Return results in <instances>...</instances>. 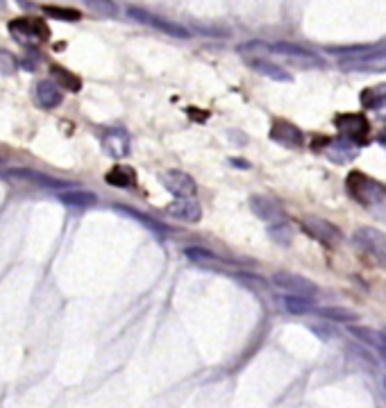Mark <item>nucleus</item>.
Instances as JSON below:
<instances>
[{"label":"nucleus","instance_id":"26","mask_svg":"<svg viewBox=\"0 0 386 408\" xmlns=\"http://www.w3.org/2000/svg\"><path fill=\"white\" fill-rule=\"evenodd\" d=\"M84 5H89L96 14H103V16L118 14V7L114 5V0H84Z\"/></svg>","mask_w":386,"mask_h":408},{"label":"nucleus","instance_id":"28","mask_svg":"<svg viewBox=\"0 0 386 408\" xmlns=\"http://www.w3.org/2000/svg\"><path fill=\"white\" fill-rule=\"evenodd\" d=\"M44 11L51 19L59 21H80V11L78 9H68V7H44Z\"/></svg>","mask_w":386,"mask_h":408},{"label":"nucleus","instance_id":"19","mask_svg":"<svg viewBox=\"0 0 386 408\" xmlns=\"http://www.w3.org/2000/svg\"><path fill=\"white\" fill-rule=\"evenodd\" d=\"M36 100H39V105L44 109H55L61 105V100H64V95H61V91L57 89V86L53 82H39L36 84Z\"/></svg>","mask_w":386,"mask_h":408},{"label":"nucleus","instance_id":"15","mask_svg":"<svg viewBox=\"0 0 386 408\" xmlns=\"http://www.w3.org/2000/svg\"><path fill=\"white\" fill-rule=\"evenodd\" d=\"M248 66L255 68L257 73H261V75H266L268 80H275V82H291V73L284 70L282 66L273 64V61L268 59H261V57H250L248 59Z\"/></svg>","mask_w":386,"mask_h":408},{"label":"nucleus","instance_id":"4","mask_svg":"<svg viewBox=\"0 0 386 408\" xmlns=\"http://www.w3.org/2000/svg\"><path fill=\"white\" fill-rule=\"evenodd\" d=\"M3 177L7 182H14V184H21V187H39V189H64L68 184L59 182L51 175H44L39 170H32V168H11V170H5Z\"/></svg>","mask_w":386,"mask_h":408},{"label":"nucleus","instance_id":"16","mask_svg":"<svg viewBox=\"0 0 386 408\" xmlns=\"http://www.w3.org/2000/svg\"><path fill=\"white\" fill-rule=\"evenodd\" d=\"M325 155H327V159H332L334 164H347L357 157V145L341 136V139L330 141Z\"/></svg>","mask_w":386,"mask_h":408},{"label":"nucleus","instance_id":"17","mask_svg":"<svg viewBox=\"0 0 386 408\" xmlns=\"http://www.w3.org/2000/svg\"><path fill=\"white\" fill-rule=\"evenodd\" d=\"M250 206H253V211H255L261 220L270 222V225H273V222L284 220V211L280 209V204L273 202V200H268V197H253Z\"/></svg>","mask_w":386,"mask_h":408},{"label":"nucleus","instance_id":"7","mask_svg":"<svg viewBox=\"0 0 386 408\" xmlns=\"http://www.w3.org/2000/svg\"><path fill=\"white\" fill-rule=\"evenodd\" d=\"M303 229H305V234H309L311 239L322 243V245H336L343 239V234H341L339 227L332 225V222L325 220V218H318V216L305 218L303 220Z\"/></svg>","mask_w":386,"mask_h":408},{"label":"nucleus","instance_id":"24","mask_svg":"<svg viewBox=\"0 0 386 408\" xmlns=\"http://www.w3.org/2000/svg\"><path fill=\"white\" fill-rule=\"evenodd\" d=\"M311 313L322 315L327 320H339V323H355V320H357V313L345 311V308H314Z\"/></svg>","mask_w":386,"mask_h":408},{"label":"nucleus","instance_id":"9","mask_svg":"<svg viewBox=\"0 0 386 408\" xmlns=\"http://www.w3.org/2000/svg\"><path fill=\"white\" fill-rule=\"evenodd\" d=\"M270 139L275 141V143H280V145H284V147H303L305 145V136H303V132L298 130L293 122H289V120H282V118H278V120H273V127H270Z\"/></svg>","mask_w":386,"mask_h":408},{"label":"nucleus","instance_id":"23","mask_svg":"<svg viewBox=\"0 0 386 408\" xmlns=\"http://www.w3.org/2000/svg\"><path fill=\"white\" fill-rule=\"evenodd\" d=\"M184 254H186V258H189V261L200 263V266H216V263L220 261L216 254H211V252L203 250V247H189V250H186Z\"/></svg>","mask_w":386,"mask_h":408},{"label":"nucleus","instance_id":"30","mask_svg":"<svg viewBox=\"0 0 386 408\" xmlns=\"http://www.w3.org/2000/svg\"><path fill=\"white\" fill-rule=\"evenodd\" d=\"M126 214H128V216H132V218H136V220H141V225H146V227H151V229H155V231H164V229H161L153 218H146V216L136 214V211H126Z\"/></svg>","mask_w":386,"mask_h":408},{"label":"nucleus","instance_id":"33","mask_svg":"<svg viewBox=\"0 0 386 408\" xmlns=\"http://www.w3.org/2000/svg\"><path fill=\"white\" fill-rule=\"evenodd\" d=\"M384 386H386V379H384Z\"/></svg>","mask_w":386,"mask_h":408},{"label":"nucleus","instance_id":"13","mask_svg":"<svg viewBox=\"0 0 386 408\" xmlns=\"http://www.w3.org/2000/svg\"><path fill=\"white\" fill-rule=\"evenodd\" d=\"M166 214L173 218H180L184 222H198L203 218V209L193 197H178L176 202H171L166 206Z\"/></svg>","mask_w":386,"mask_h":408},{"label":"nucleus","instance_id":"29","mask_svg":"<svg viewBox=\"0 0 386 408\" xmlns=\"http://www.w3.org/2000/svg\"><path fill=\"white\" fill-rule=\"evenodd\" d=\"M16 68V61H14V55H9L5 51H0V73L3 75H9L11 70Z\"/></svg>","mask_w":386,"mask_h":408},{"label":"nucleus","instance_id":"18","mask_svg":"<svg viewBox=\"0 0 386 408\" xmlns=\"http://www.w3.org/2000/svg\"><path fill=\"white\" fill-rule=\"evenodd\" d=\"M361 105L370 111H380L384 116L386 114V84L370 86V89L361 91Z\"/></svg>","mask_w":386,"mask_h":408},{"label":"nucleus","instance_id":"1","mask_svg":"<svg viewBox=\"0 0 386 408\" xmlns=\"http://www.w3.org/2000/svg\"><path fill=\"white\" fill-rule=\"evenodd\" d=\"M345 191L361 206H375L386 200L384 184L364 175V172H359V170H352L350 175L345 177Z\"/></svg>","mask_w":386,"mask_h":408},{"label":"nucleus","instance_id":"21","mask_svg":"<svg viewBox=\"0 0 386 408\" xmlns=\"http://www.w3.org/2000/svg\"><path fill=\"white\" fill-rule=\"evenodd\" d=\"M59 200L66 206H93L98 202V197L89 191H64L59 195Z\"/></svg>","mask_w":386,"mask_h":408},{"label":"nucleus","instance_id":"3","mask_svg":"<svg viewBox=\"0 0 386 408\" xmlns=\"http://www.w3.org/2000/svg\"><path fill=\"white\" fill-rule=\"evenodd\" d=\"M128 16L136 23H143V26L148 28H155L159 32H164L168 36H176V39H189L191 32L178 26V23H173V21H166V19H161L157 14H153V11H148V9H141V7H128Z\"/></svg>","mask_w":386,"mask_h":408},{"label":"nucleus","instance_id":"27","mask_svg":"<svg viewBox=\"0 0 386 408\" xmlns=\"http://www.w3.org/2000/svg\"><path fill=\"white\" fill-rule=\"evenodd\" d=\"M268 234H270V239L278 241L280 245H289V241H291V229H289V225H286L284 220L273 222L270 229H268Z\"/></svg>","mask_w":386,"mask_h":408},{"label":"nucleus","instance_id":"32","mask_svg":"<svg viewBox=\"0 0 386 408\" xmlns=\"http://www.w3.org/2000/svg\"><path fill=\"white\" fill-rule=\"evenodd\" d=\"M0 7H3V0H0Z\"/></svg>","mask_w":386,"mask_h":408},{"label":"nucleus","instance_id":"25","mask_svg":"<svg viewBox=\"0 0 386 408\" xmlns=\"http://www.w3.org/2000/svg\"><path fill=\"white\" fill-rule=\"evenodd\" d=\"M284 308L289 313H295V315H305V313H311L314 311V306H311V302L309 300H305V298H286L284 300Z\"/></svg>","mask_w":386,"mask_h":408},{"label":"nucleus","instance_id":"11","mask_svg":"<svg viewBox=\"0 0 386 408\" xmlns=\"http://www.w3.org/2000/svg\"><path fill=\"white\" fill-rule=\"evenodd\" d=\"M161 184L166 187L168 193L176 197H193L195 195V182L182 170H168L161 175Z\"/></svg>","mask_w":386,"mask_h":408},{"label":"nucleus","instance_id":"10","mask_svg":"<svg viewBox=\"0 0 386 408\" xmlns=\"http://www.w3.org/2000/svg\"><path fill=\"white\" fill-rule=\"evenodd\" d=\"M343 70H368V73H386V46L377 48L375 53L359 59H347L341 61Z\"/></svg>","mask_w":386,"mask_h":408},{"label":"nucleus","instance_id":"31","mask_svg":"<svg viewBox=\"0 0 386 408\" xmlns=\"http://www.w3.org/2000/svg\"><path fill=\"white\" fill-rule=\"evenodd\" d=\"M380 143H382V145L386 147V130H384V132L380 134Z\"/></svg>","mask_w":386,"mask_h":408},{"label":"nucleus","instance_id":"12","mask_svg":"<svg viewBox=\"0 0 386 408\" xmlns=\"http://www.w3.org/2000/svg\"><path fill=\"white\" fill-rule=\"evenodd\" d=\"M103 150L114 157V159H123L130 155V136L126 130H107L103 134Z\"/></svg>","mask_w":386,"mask_h":408},{"label":"nucleus","instance_id":"14","mask_svg":"<svg viewBox=\"0 0 386 408\" xmlns=\"http://www.w3.org/2000/svg\"><path fill=\"white\" fill-rule=\"evenodd\" d=\"M264 48H266V51H273V53L286 55V57H291V59L307 61V64H318V66H322V59H320L316 53H311V51H307V48H303V46H295V43H289V41H280V43H273V46H266V43H264Z\"/></svg>","mask_w":386,"mask_h":408},{"label":"nucleus","instance_id":"20","mask_svg":"<svg viewBox=\"0 0 386 408\" xmlns=\"http://www.w3.org/2000/svg\"><path fill=\"white\" fill-rule=\"evenodd\" d=\"M107 184H111V187H116V189H132L134 184H136V175H134V170L128 168V166H116V168H111L107 172Z\"/></svg>","mask_w":386,"mask_h":408},{"label":"nucleus","instance_id":"5","mask_svg":"<svg viewBox=\"0 0 386 408\" xmlns=\"http://www.w3.org/2000/svg\"><path fill=\"white\" fill-rule=\"evenodd\" d=\"M355 243L364 250L368 256H372L380 266L386 268V236L375 227H361L355 234Z\"/></svg>","mask_w":386,"mask_h":408},{"label":"nucleus","instance_id":"22","mask_svg":"<svg viewBox=\"0 0 386 408\" xmlns=\"http://www.w3.org/2000/svg\"><path fill=\"white\" fill-rule=\"evenodd\" d=\"M51 73H53V78H55L61 86H64L66 91H80L82 82H80V78H78V75H73L71 70L61 68V66H53V68H51Z\"/></svg>","mask_w":386,"mask_h":408},{"label":"nucleus","instance_id":"6","mask_svg":"<svg viewBox=\"0 0 386 408\" xmlns=\"http://www.w3.org/2000/svg\"><path fill=\"white\" fill-rule=\"evenodd\" d=\"M273 283H275L278 288L295 295V298L311 300L314 295H318V286L314 281H309L300 275H291V272H275V275H273Z\"/></svg>","mask_w":386,"mask_h":408},{"label":"nucleus","instance_id":"2","mask_svg":"<svg viewBox=\"0 0 386 408\" xmlns=\"http://www.w3.org/2000/svg\"><path fill=\"white\" fill-rule=\"evenodd\" d=\"M334 127L341 132L343 139L352 141L355 145L368 143L370 122L364 114H339L334 118Z\"/></svg>","mask_w":386,"mask_h":408},{"label":"nucleus","instance_id":"8","mask_svg":"<svg viewBox=\"0 0 386 408\" xmlns=\"http://www.w3.org/2000/svg\"><path fill=\"white\" fill-rule=\"evenodd\" d=\"M9 32L16 36V41L23 46H34L39 41H46L51 36V30L41 26V21H11Z\"/></svg>","mask_w":386,"mask_h":408}]
</instances>
